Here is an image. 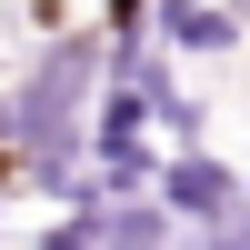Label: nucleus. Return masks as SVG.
<instances>
[{"label":"nucleus","instance_id":"9","mask_svg":"<svg viewBox=\"0 0 250 250\" xmlns=\"http://www.w3.org/2000/svg\"><path fill=\"white\" fill-rule=\"evenodd\" d=\"M240 210H250V140H240Z\"/></svg>","mask_w":250,"mask_h":250},{"label":"nucleus","instance_id":"2","mask_svg":"<svg viewBox=\"0 0 250 250\" xmlns=\"http://www.w3.org/2000/svg\"><path fill=\"white\" fill-rule=\"evenodd\" d=\"M150 190H160V210H170L180 230H200V220H230L240 210V160L210 150V140H170L160 170H150Z\"/></svg>","mask_w":250,"mask_h":250},{"label":"nucleus","instance_id":"1","mask_svg":"<svg viewBox=\"0 0 250 250\" xmlns=\"http://www.w3.org/2000/svg\"><path fill=\"white\" fill-rule=\"evenodd\" d=\"M90 90H100V30H50L0 80V100H10V180H30L40 200H70V180H80Z\"/></svg>","mask_w":250,"mask_h":250},{"label":"nucleus","instance_id":"7","mask_svg":"<svg viewBox=\"0 0 250 250\" xmlns=\"http://www.w3.org/2000/svg\"><path fill=\"white\" fill-rule=\"evenodd\" d=\"M0 190H10V100H0Z\"/></svg>","mask_w":250,"mask_h":250},{"label":"nucleus","instance_id":"10","mask_svg":"<svg viewBox=\"0 0 250 250\" xmlns=\"http://www.w3.org/2000/svg\"><path fill=\"white\" fill-rule=\"evenodd\" d=\"M0 230H10V190H0Z\"/></svg>","mask_w":250,"mask_h":250},{"label":"nucleus","instance_id":"4","mask_svg":"<svg viewBox=\"0 0 250 250\" xmlns=\"http://www.w3.org/2000/svg\"><path fill=\"white\" fill-rule=\"evenodd\" d=\"M90 230H100V250H170L180 220L160 210V190H110V200L90 210Z\"/></svg>","mask_w":250,"mask_h":250},{"label":"nucleus","instance_id":"3","mask_svg":"<svg viewBox=\"0 0 250 250\" xmlns=\"http://www.w3.org/2000/svg\"><path fill=\"white\" fill-rule=\"evenodd\" d=\"M240 0H150V40L170 60H230L240 50Z\"/></svg>","mask_w":250,"mask_h":250},{"label":"nucleus","instance_id":"8","mask_svg":"<svg viewBox=\"0 0 250 250\" xmlns=\"http://www.w3.org/2000/svg\"><path fill=\"white\" fill-rule=\"evenodd\" d=\"M230 250H250V210H230Z\"/></svg>","mask_w":250,"mask_h":250},{"label":"nucleus","instance_id":"5","mask_svg":"<svg viewBox=\"0 0 250 250\" xmlns=\"http://www.w3.org/2000/svg\"><path fill=\"white\" fill-rule=\"evenodd\" d=\"M30 250H100V230L60 210V220H40V230H30Z\"/></svg>","mask_w":250,"mask_h":250},{"label":"nucleus","instance_id":"6","mask_svg":"<svg viewBox=\"0 0 250 250\" xmlns=\"http://www.w3.org/2000/svg\"><path fill=\"white\" fill-rule=\"evenodd\" d=\"M100 30H110V40H140V30H150V0H100Z\"/></svg>","mask_w":250,"mask_h":250}]
</instances>
